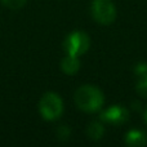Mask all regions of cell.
<instances>
[{
  "label": "cell",
  "mask_w": 147,
  "mask_h": 147,
  "mask_svg": "<svg viewBox=\"0 0 147 147\" xmlns=\"http://www.w3.org/2000/svg\"><path fill=\"white\" fill-rule=\"evenodd\" d=\"M75 103L85 112H96L103 105V93L93 85H83L75 92Z\"/></svg>",
  "instance_id": "obj_1"
},
{
  "label": "cell",
  "mask_w": 147,
  "mask_h": 147,
  "mask_svg": "<svg viewBox=\"0 0 147 147\" xmlns=\"http://www.w3.org/2000/svg\"><path fill=\"white\" fill-rule=\"evenodd\" d=\"M39 111L45 120H57L63 112V102L61 97L52 92L44 94L39 103Z\"/></svg>",
  "instance_id": "obj_2"
},
{
  "label": "cell",
  "mask_w": 147,
  "mask_h": 147,
  "mask_svg": "<svg viewBox=\"0 0 147 147\" xmlns=\"http://www.w3.org/2000/svg\"><path fill=\"white\" fill-rule=\"evenodd\" d=\"M93 18L101 25H110L116 18V8L111 0H94L92 4Z\"/></svg>",
  "instance_id": "obj_3"
},
{
  "label": "cell",
  "mask_w": 147,
  "mask_h": 147,
  "mask_svg": "<svg viewBox=\"0 0 147 147\" xmlns=\"http://www.w3.org/2000/svg\"><path fill=\"white\" fill-rule=\"evenodd\" d=\"M89 40L88 35L83 31H74L71 32L63 41V48L67 54H72V56H80L84 54L89 48Z\"/></svg>",
  "instance_id": "obj_4"
},
{
  "label": "cell",
  "mask_w": 147,
  "mask_h": 147,
  "mask_svg": "<svg viewBox=\"0 0 147 147\" xmlns=\"http://www.w3.org/2000/svg\"><path fill=\"white\" fill-rule=\"evenodd\" d=\"M128 115L129 114H128V110L125 107L120 106V105H115V106L107 109L105 112H102L101 119L109 124L120 125L128 120Z\"/></svg>",
  "instance_id": "obj_5"
},
{
  "label": "cell",
  "mask_w": 147,
  "mask_h": 147,
  "mask_svg": "<svg viewBox=\"0 0 147 147\" xmlns=\"http://www.w3.org/2000/svg\"><path fill=\"white\" fill-rule=\"evenodd\" d=\"M80 67V62H79L78 56H72V54H67L61 62V69L62 71L67 75H74L79 71Z\"/></svg>",
  "instance_id": "obj_6"
},
{
  "label": "cell",
  "mask_w": 147,
  "mask_h": 147,
  "mask_svg": "<svg viewBox=\"0 0 147 147\" xmlns=\"http://www.w3.org/2000/svg\"><path fill=\"white\" fill-rule=\"evenodd\" d=\"M125 142L129 146H145L147 143V136L141 130H130L125 136Z\"/></svg>",
  "instance_id": "obj_7"
},
{
  "label": "cell",
  "mask_w": 147,
  "mask_h": 147,
  "mask_svg": "<svg viewBox=\"0 0 147 147\" xmlns=\"http://www.w3.org/2000/svg\"><path fill=\"white\" fill-rule=\"evenodd\" d=\"M103 133H105L103 125H102L101 123H97V121L90 123L89 127H88V129H86V134H88V137L90 138V140H94V141L101 140L102 136H103Z\"/></svg>",
  "instance_id": "obj_8"
},
{
  "label": "cell",
  "mask_w": 147,
  "mask_h": 147,
  "mask_svg": "<svg viewBox=\"0 0 147 147\" xmlns=\"http://www.w3.org/2000/svg\"><path fill=\"white\" fill-rule=\"evenodd\" d=\"M137 92L142 97H146L147 98V74L141 75L140 80L137 83Z\"/></svg>",
  "instance_id": "obj_9"
},
{
  "label": "cell",
  "mask_w": 147,
  "mask_h": 147,
  "mask_svg": "<svg viewBox=\"0 0 147 147\" xmlns=\"http://www.w3.org/2000/svg\"><path fill=\"white\" fill-rule=\"evenodd\" d=\"M26 1L27 0H1L3 4L10 9H20L26 4Z\"/></svg>",
  "instance_id": "obj_10"
},
{
  "label": "cell",
  "mask_w": 147,
  "mask_h": 147,
  "mask_svg": "<svg viewBox=\"0 0 147 147\" xmlns=\"http://www.w3.org/2000/svg\"><path fill=\"white\" fill-rule=\"evenodd\" d=\"M57 136H58L61 140H63V138L66 140V138L70 136V129L66 127V125H61L59 129H58V132H57Z\"/></svg>",
  "instance_id": "obj_11"
},
{
  "label": "cell",
  "mask_w": 147,
  "mask_h": 147,
  "mask_svg": "<svg viewBox=\"0 0 147 147\" xmlns=\"http://www.w3.org/2000/svg\"><path fill=\"white\" fill-rule=\"evenodd\" d=\"M136 72H137L140 76L147 74V65H145V63H140V65L137 66V69H136Z\"/></svg>",
  "instance_id": "obj_12"
},
{
  "label": "cell",
  "mask_w": 147,
  "mask_h": 147,
  "mask_svg": "<svg viewBox=\"0 0 147 147\" xmlns=\"http://www.w3.org/2000/svg\"><path fill=\"white\" fill-rule=\"evenodd\" d=\"M145 120L147 121V111H146V114H145Z\"/></svg>",
  "instance_id": "obj_13"
}]
</instances>
